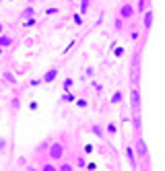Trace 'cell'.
<instances>
[{"label":"cell","mask_w":165,"mask_h":171,"mask_svg":"<svg viewBox=\"0 0 165 171\" xmlns=\"http://www.w3.org/2000/svg\"><path fill=\"white\" fill-rule=\"evenodd\" d=\"M62 155H64V147L60 142H56V144H52V147H50V159L52 161H58Z\"/></svg>","instance_id":"obj_1"},{"label":"cell","mask_w":165,"mask_h":171,"mask_svg":"<svg viewBox=\"0 0 165 171\" xmlns=\"http://www.w3.org/2000/svg\"><path fill=\"white\" fill-rule=\"evenodd\" d=\"M132 15H134V6H132V4L126 2L122 8H120V17H122V19H130Z\"/></svg>","instance_id":"obj_2"},{"label":"cell","mask_w":165,"mask_h":171,"mask_svg":"<svg viewBox=\"0 0 165 171\" xmlns=\"http://www.w3.org/2000/svg\"><path fill=\"white\" fill-rule=\"evenodd\" d=\"M56 76H58V68H52V70H48L46 76H43V83H52Z\"/></svg>","instance_id":"obj_3"},{"label":"cell","mask_w":165,"mask_h":171,"mask_svg":"<svg viewBox=\"0 0 165 171\" xmlns=\"http://www.w3.org/2000/svg\"><path fill=\"white\" fill-rule=\"evenodd\" d=\"M136 151H138V155H140V157H146V144H144V140H138Z\"/></svg>","instance_id":"obj_4"},{"label":"cell","mask_w":165,"mask_h":171,"mask_svg":"<svg viewBox=\"0 0 165 171\" xmlns=\"http://www.w3.org/2000/svg\"><path fill=\"white\" fill-rule=\"evenodd\" d=\"M13 44V39L8 37V35H0V48H6V46H11Z\"/></svg>","instance_id":"obj_5"},{"label":"cell","mask_w":165,"mask_h":171,"mask_svg":"<svg viewBox=\"0 0 165 171\" xmlns=\"http://www.w3.org/2000/svg\"><path fill=\"white\" fill-rule=\"evenodd\" d=\"M151 23H153V13L149 11V13H146V15H144V27H146V29H149V27H151Z\"/></svg>","instance_id":"obj_6"},{"label":"cell","mask_w":165,"mask_h":171,"mask_svg":"<svg viewBox=\"0 0 165 171\" xmlns=\"http://www.w3.org/2000/svg\"><path fill=\"white\" fill-rule=\"evenodd\" d=\"M138 103H140V99H138V91H132V105L138 107Z\"/></svg>","instance_id":"obj_7"},{"label":"cell","mask_w":165,"mask_h":171,"mask_svg":"<svg viewBox=\"0 0 165 171\" xmlns=\"http://www.w3.org/2000/svg\"><path fill=\"white\" fill-rule=\"evenodd\" d=\"M126 155H128V159H130V163L134 165V151H132V147H128V149H126Z\"/></svg>","instance_id":"obj_8"},{"label":"cell","mask_w":165,"mask_h":171,"mask_svg":"<svg viewBox=\"0 0 165 171\" xmlns=\"http://www.w3.org/2000/svg\"><path fill=\"white\" fill-rule=\"evenodd\" d=\"M111 101H114V103H120V101H122V93L116 91V93H114V97H111Z\"/></svg>","instance_id":"obj_9"},{"label":"cell","mask_w":165,"mask_h":171,"mask_svg":"<svg viewBox=\"0 0 165 171\" xmlns=\"http://www.w3.org/2000/svg\"><path fill=\"white\" fill-rule=\"evenodd\" d=\"M31 15H35V13H33V8H25V11H23V19H27V17H31Z\"/></svg>","instance_id":"obj_10"},{"label":"cell","mask_w":165,"mask_h":171,"mask_svg":"<svg viewBox=\"0 0 165 171\" xmlns=\"http://www.w3.org/2000/svg\"><path fill=\"white\" fill-rule=\"evenodd\" d=\"M87 6H89V0H81V13H87Z\"/></svg>","instance_id":"obj_11"},{"label":"cell","mask_w":165,"mask_h":171,"mask_svg":"<svg viewBox=\"0 0 165 171\" xmlns=\"http://www.w3.org/2000/svg\"><path fill=\"white\" fill-rule=\"evenodd\" d=\"M107 132L109 134H116V126L114 124H107Z\"/></svg>","instance_id":"obj_12"},{"label":"cell","mask_w":165,"mask_h":171,"mask_svg":"<svg viewBox=\"0 0 165 171\" xmlns=\"http://www.w3.org/2000/svg\"><path fill=\"white\" fill-rule=\"evenodd\" d=\"M93 132H95V134H97V136H103V130H101V128H99V126H95V128H93Z\"/></svg>","instance_id":"obj_13"},{"label":"cell","mask_w":165,"mask_h":171,"mask_svg":"<svg viewBox=\"0 0 165 171\" xmlns=\"http://www.w3.org/2000/svg\"><path fill=\"white\" fill-rule=\"evenodd\" d=\"M62 99H64V101H74V97L70 95V93H64V97H62Z\"/></svg>","instance_id":"obj_14"},{"label":"cell","mask_w":165,"mask_h":171,"mask_svg":"<svg viewBox=\"0 0 165 171\" xmlns=\"http://www.w3.org/2000/svg\"><path fill=\"white\" fill-rule=\"evenodd\" d=\"M70 87H72V81H70V79H66V83H64V91H66V89H70Z\"/></svg>","instance_id":"obj_15"},{"label":"cell","mask_w":165,"mask_h":171,"mask_svg":"<svg viewBox=\"0 0 165 171\" xmlns=\"http://www.w3.org/2000/svg\"><path fill=\"white\" fill-rule=\"evenodd\" d=\"M43 171H56L54 165H43Z\"/></svg>","instance_id":"obj_16"},{"label":"cell","mask_w":165,"mask_h":171,"mask_svg":"<svg viewBox=\"0 0 165 171\" xmlns=\"http://www.w3.org/2000/svg\"><path fill=\"white\" fill-rule=\"evenodd\" d=\"M74 23H76V25H81V23H83V19H81V15H74Z\"/></svg>","instance_id":"obj_17"},{"label":"cell","mask_w":165,"mask_h":171,"mask_svg":"<svg viewBox=\"0 0 165 171\" xmlns=\"http://www.w3.org/2000/svg\"><path fill=\"white\" fill-rule=\"evenodd\" d=\"M4 76H6V81H8V83H15V79H13V74H11V72H6Z\"/></svg>","instance_id":"obj_18"},{"label":"cell","mask_w":165,"mask_h":171,"mask_svg":"<svg viewBox=\"0 0 165 171\" xmlns=\"http://www.w3.org/2000/svg\"><path fill=\"white\" fill-rule=\"evenodd\" d=\"M60 171H72V167H70V165H62V167H60Z\"/></svg>","instance_id":"obj_19"},{"label":"cell","mask_w":165,"mask_h":171,"mask_svg":"<svg viewBox=\"0 0 165 171\" xmlns=\"http://www.w3.org/2000/svg\"><path fill=\"white\" fill-rule=\"evenodd\" d=\"M0 35H2V25H0Z\"/></svg>","instance_id":"obj_20"},{"label":"cell","mask_w":165,"mask_h":171,"mask_svg":"<svg viewBox=\"0 0 165 171\" xmlns=\"http://www.w3.org/2000/svg\"><path fill=\"white\" fill-rule=\"evenodd\" d=\"M0 52H2V50H0Z\"/></svg>","instance_id":"obj_21"},{"label":"cell","mask_w":165,"mask_h":171,"mask_svg":"<svg viewBox=\"0 0 165 171\" xmlns=\"http://www.w3.org/2000/svg\"><path fill=\"white\" fill-rule=\"evenodd\" d=\"M29 2H31V0H29Z\"/></svg>","instance_id":"obj_22"}]
</instances>
